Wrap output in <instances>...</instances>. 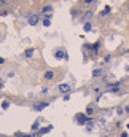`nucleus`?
I'll use <instances>...</instances> for the list:
<instances>
[{
    "label": "nucleus",
    "mask_w": 129,
    "mask_h": 137,
    "mask_svg": "<svg viewBox=\"0 0 129 137\" xmlns=\"http://www.w3.org/2000/svg\"><path fill=\"white\" fill-rule=\"evenodd\" d=\"M75 118H76V123H78V124H86V123L89 121V116H88V115H81V113H78Z\"/></svg>",
    "instance_id": "f257e3e1"
},
{
    "label": "nucleus",
    "mask_w": 129,
    "mask_h": 137,
    "mask_svg": "<svg viewBox=\"0 0 129 137\" xmlns=\"http://www.w3.org/2000/svg\"><path fill=\"white\" fill-rule=\"evenodd\" d=\"M10 105H11V104L8 102V100H3V102H2V108H3V110H7V108H8Z\"/></svg>",
    "instance_id": "4468645a"
},
{
    "label": "nucleus",
    "mask_w": 129,
    "mask_h": 137,
    "mask_svg": "<svg viewBox=\"0 0 129 137\" xmlns=\"http://www.w3.org/2000/svg\"><path fill=\"white\" fill-rule=\"evenodd\" d=\"M76 13H78V10H76V8H73V10H72V15L76 16Z\"/></svg>",
    "instance_id": "4be33fe9"
},
{
    "label": "nucleus",
    "mask_w": 129,
    "mask_h": 137,
    "mask_svg": "<svg viewBox=\"0 0 129 137\" xmlns=\"http://www.w3.org/2000/svg\"><path fill=\"white\" fill-rule=\"evenodd\" d=\"M48 105H49L48 102H40V104H37V105L34 107V110L35 112H40V110H43V108H46Z\"/></svg>",
    "instance_id": "20e7f679"
},
{
    "label": "nucleus",
    "mask_w": 129,
    "mask_h": 137,
    "mask_svg": "<svg viewBox=\"0 0 129 137\" xmlns=\"http://www.w3.org/2000/svg\"><path fill=\"white\" fill-rule=\"evenodd\" d=\"M43 26H45V27H49V26H51V19H43Z\"/></svg>",
    "instance_id": "2eb2a0df"
},
{
    "label": "nucleus",
    "mask_w": 129,
    "mask_h": 137,
    "mask_svg": "<svg viewBox=\"0 0 129 137\" xmlns=\"http://www.w3.org/2000/svg\"><path fill=\"white\" fill-rule=\"evenodd\" d=\"M3 62H5V61H3V57H0V64H3Z\"/></svg>",
    "instance_id": "b1692460"
},
{
    "label": "nucleus",
    "mask_w": 129,
    "mask_h": 137,
    "mask_svg": "<svg viewBox=\"0 0 129 137\" xmlns=\"http://www.w3.org/2000/svg\"><path fill=\"white\" fill-rule=\"evenodd\" d=\"M116 113L118 115H123V108H121V107H118V108H116Z\"/></svg>",
    "instance_id": "6ab92c4d"
},
{
    "label": "nucleus",
    "mask_w": 129,
    "mask_h": 137,
    "mask_svg": "<svg viewBox=\"0 0 129 137\" xmlns=\"http://www.w3.org/2000/svg\"><path fill=\"white\" fill-rule=\"evenodd\" d=\"M92 112H94V110H92V107H89V108H88V110H86V113H88V115H91Z\"/></svg>",
    "instance_id": "aec40b11"
},
{
    "label": "nucleus",
    "mask_w": 129,
    "mask_h": 137,
    "mask_svg": "<svg viewBox=\"0 0 129 137\" xmlns=\"http://www.w3.org/2000/svg\"><path fill=\"white\" fill-rule=\"evenodd\" d=\"M38 129V121L37 123H34V124H32V131H37Z\"/></svg>",
    "instance_id": "f3484780"
},
{
    "label": "nucleus",
    "mask_w": 129,
    "mask_h": 137,
    "mask_svg": "<svg viewBox=\"0 0 129 137\" xmlns=\"http://www.w3.org/2000/svg\"><path fill=\"white\" fill-rule=\"evenodd\" d=\"M92 129H94V123H92L91 120H89V121L86 123V131H88V132H91Z\"/></svg>",
    "instance_id": "0eeeda50"
},
{
    "label": "nucleus",
    "mask_w": 129,
    "mask_h": 137,
    "mask_svg": "<svg viewBox=\"0 0 129 137\" xmlns=\"http://www.w3.org/2000/svg\"><path fill=\"white\" fill-rule=\"evenodd\" d=\"M84 3H97V0H83Z\"/></svg>",
    "instance_id": "a211bd4d"
},
{
    "label": "nucleus",
    "mask_w": 129,
    "mask_h": 137,
    "mask_svg": "<svg viewBox=\"0 0 129 137\" xmlns=\"http://www.w3.org/2000/svg\"><path fill=\"white\" fill-rule=\"evenodd\" d=\"M100 75H102V70H100V68H96V70H92V76H94V78H96V76H100Z\"/></svg>",
    "instance_id": "9b49d317"
},
{
    "label": "nucleus",
    "mask_w": 129,
    "mask_h": 137,
    "mask_svg": "<svg viewBox=\"0 0 129 137\" xmlns=\"http://www.w3.org/2000/svg\"><path fill=\"white\" fill-rule=\"evenodd\" d=\"M34 53H35L34 48H29V50H26V57H32V56H34Z\"/></svg>",
    "instance_id": "9d476101"
},
{
    "label": "nucleus",
    "mask_w": 129,
    "mask_h": 137,
    "mask_svg": "<svg viewBox=\"0 0 129 137\" xmlns=\"http://www.w3.org/2000/svg\"><path fill=\"white\" fill-rule=\"evenodd\" d=\"M54 56H56L57 59H68V56L65 54V50H56L54 51Z\"/></svg>",
    "instance_id": "f03ea898"
},
{
    "label": "nucleus",
    "mask_w": 129,
    "mask_h": 137,
    "mask_svg": "<svg viewBox=\"0 0 129 137\" xmlns=\"http://www.w3.org/2000/svg\"><path fill=\"white\" fill-rule=\"evenodd\" d=\"M91 29H92L91 23H86V24H84V26H83V30H84V32H89V30H91Z\"/></svg>",
    "instance_id": "f8f14e48"
},
{
    "label": "nucleus",
    "mask_w": 129,
    "mask_h": 137,
    "mask_svg": "<svg viewBox=\"0 0 129 137\" xmlns=\"http://www.w3.org/2000/svg\"><path fill=\"white\" fill-rule=\"evenodd\" d=\"M15 137H24V136L21 132H15Z\"/></svg>",
    "instance_id": "5701e85b"
},
{
    "label": "nucleus",
    "mask_w": 129,
    "mask_h": 137,
    "mask_svg": "<svg viewBox=\"0 0 129 137\" xmlns=\"http://www.w3.org/2000/svg\"><path fill=\"white\" fill-rule=\"evenodd\" d=\"M97 124H99V126H105V120H104V118H100V120L97 121Z\"/></svg>",
    "instance_id": "dca6fc26"
},
{
    "label": "nucleus",
    "mask_w": 129,
    "mask_h": 137,
    "mask_svg": "<svg viewBox=\"0 0 129 137\" xmlns=\"http://www.w3.org/2000/svg\"><path fill=\"white\" fill-rule=\"evenodd\" d=\"M51 129H53V126H48V128H43V129L40 131V132H38V134H45V132H49V131H51Z\"/></svg>",
    "instance_id": "ddd939ff"
},
{
    "label": "nucleus",
    "mask_w": 129,
    "mask_h": 137,
    "mask_svg": "<svg viewBox=\"0 0 129 137\" xmlns=\"http://www.w3.org/2000/svg\"><path fill=\"white\" fill-rule=\"evenodd\" d=\"M57 91H59V92H68V91H70V86H68L67 83H62V84L57 86Z\"/></svg>",
    "instance_id": "7ed1b4c3"
},
{
    "label": "nucleus",
    "mask_w": 129,
    "mask_h": 137,
    "mask_svg": "<svg viewBox=\"0 0 129 137\" xmlns=\"http://www.w3.org/2000/svg\"><path fill=\"white\" fill-rule=\"evenodd\" d=\"M53 11V7H51V5H46V7H43V15H49V13Z\"/></svg>",
    "instance_id": "1a4fd4ad"
},
{
    "label": "nucleus",
    "mask_w": 129,
    "mask_h": 137,
    "mask_svg": "<svg viewBox=\"0 0 129 137\" xmlns=\"http://www.w3.org/2000/svg\"><path fill=\"white\" fill-rule=\"evenodd\" d=\"M46 92H48V88L45 86V88H43V89H42V94H46Z\"/></svg>",
    "instance_id": "412c9836"
},
{
    "label": "nucleus",
    "mask_w": 129,
    "mask_h": 137,
    "mask_svg": "<svg viewBox=\"0 0 129 137\" xmlns=\"http://www.w3.org/2000/svg\"><path fill=\"white\" fill-rule=\"evenodd\" d=\"M110 10H112L110 7H105V8L102 10V11H100V15H99V16H102V18H104V16H107L108 13H110Z\"/></svg>",
    "instance_id": "6e6552de"
},
{
    "label": "nucleus",
    "mask_w": 129,
    "mask_h": 137,
    "mask_svg": "<svg viewBox=\"0 0 129 137\" xmlns=\"http://www.w3.org/2000/svg\"><path fill=\"white\" fill-rule=\"evenodd\" d=\"M54 78V72L53 70H46L45 72V80H53Z\"/></svg>",
    "instance_id": "423d86ee"
},
{
    "label": "nucleus",
    "mask_w": 129,
    "mask_h": 137,
    "mask_svg": "<svg viewBox=\"0 0 129 137\" xmlns=\"http://www.w3.org/2000/svg\"><path fill=\"white\" fill-rule=\"evenodd\" d=\"M126 112H128V113H129V105H128V107H126Z\"/></svg>",
    "instance_id": "393cba45"
},
{
    "label": "nucleus",
    "mask_w": 129,
    "mask_h": 137,
    "mask_svg": "<svg viewBox=\"0 0 129 137\" xmlns=\"http://www.w3.org/2000/svg\"><path fill=\"white\" fill-rule=\"evenodd\" d=\"M37 23H38V15H30V16H29V24L35 26Z\"/></svg>",
    "instance_id": "39448f33"
}]
</instances>
